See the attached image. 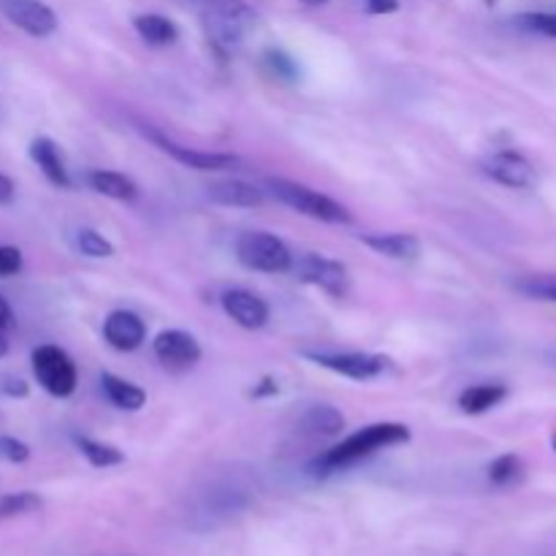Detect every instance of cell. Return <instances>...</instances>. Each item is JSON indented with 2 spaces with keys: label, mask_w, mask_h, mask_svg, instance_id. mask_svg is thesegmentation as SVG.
I'll return each instance as SVG.
<instances>
[{
  "label": "cell",
  "mask_w": 556,
  "mask_h": 556,
  "mask_svg": "<svg viewBox=\"0 0 556 556\" xmlns=\"http://www.w3.org/2000/svg\"><path fill=\"white\" fill-rule=\"evenodd\" d=\"M362 242L378 255L394 261H413L421 255V239L416 233H367Z\"/></svg>",
  "instance_id": "obj_17"
},
{
  "label": "cell",
  "mask_w": 556,
  "mask_h": 556,
  "mask_svg": "<svg viewBox=\"0 0 556 556\" xmlns=\"http://www.w3.org/2000/svg\"><path fill=\"white\" fill-rule=\"evenodd\" d=\"M508 389L503 383H478L470 386L459 394V407L467 416H483V413L494 410L500 402H505Z\"/></svg>",
  "instance_id": "obj_19"
},
{
  "label": "cell",
  "mask_w": 556,
  "mask_h": 556,
  "mask_svg": "<svg viewBox=\"0 0 556 556\" xmlns=\"http://www.w3.org/2000/svg\"><path fill=\"white\" fill-rule=\"evenodd\" d=\"M43 508V500L36 492H14L0 497V521L16 519V516L36 514Z\"/></svg>",
  "instance_id": "obj_23"
},
{
  "label": "cell",
  "mask_w": 556,
  "mask_h": 556,
  "mask_svg": "<svg viewBox=\"0 0 556 556\" xmlns=\"http://www.w3.org/2000/svg\"><path fill=\"white\" fill-rule=\"evenodd\" d=\"M264 58H266V65L275 71V76H280V79H288V81L296 79V63H293L286 52H280V49H266Z\"/></svg>",
  "instance_id": "obj_28"
},
{
  "label": "cell",
  "mask_w": 556,
  "mask_h": 556,
  "mask_svg": "<svg viewBox=\"0 0 556 556\" xmlns=\"http://www.w3.org/2000/svg\"><path fill=\"white\" fill-rule=\"evenodd\" d=\"M483 174L514 190H530L538 182L535 166L516 150H500L489 155L483 161Z\"/></svg>",
  "instance_id": "obj_11"
},
{
  "label": "cell",
  "mask_w": 556,
  "mask_h": 556,
  "mask_svg": "<svg viewBox=\"0 0 556 556\" xmlns=\"http://www.w3.org/2000/svg\"><path fill=\"white\" fill-rule=\"evenodd\" d=\"M22 250L14 244H0V277H14L22 271Z\"/></svg>",
  "instance_id": "obj_30"
},
{
  "label": "cell",
  "mask_w": 556,
  "mask_h": 556,
  "mask_svg": "<svg viewBox=\"0 0 556 556\" xmlns=\"http://www.w3.org/2000/svg\"><path fill=\"white\" fill-rule=\"evenodd\" d=\"M525 478V462L516 454H503L489 465V481L494 486H514Z\"/></svg>",
  "instance_id": "obj_24"
},
{
  "label": "cell",
  "mask_w": 556,
  "mask_h": 556,
  "mask_svg": "<svg viewBox=\"0 0 556 556\" xmlns=\"http://www.w3.org/2000/svg\"><path fill=\"white\" fill-rule=\"evenodd\" d=\"M9 351H11V342H9V337H5V331H0V358H3V356H9Z\"/></svg>",
  "instance_id": "obj_36"
},
{
  "label": "cell",
  "mask_w": 556,
  "mask_h": 556,
  "mask_svg": "<svg viewBox=\"0 0 556 556\" xmlns=\"http://www.w3.org/2000/svg\"><path fill=\"white\" fill-rule=\"evenodd\" d=\"M206 199L220 206H239V210H253L266 201V193L244 179H220V182L206 185Z\"/></svg>",
  "instance_id": "obj_14"
},
{
  "label": "cell",
  "mask_w": 556,
  "mask_h": 556,
  "mask_svg": "<svg viewBox=\"0 0 556 556\" xmlns=\"http://www.w3.org/2000/svg\"><path fill=\"white\" fill-rule=\"evenodd\" d=\"M101 386H103V394H106V400L112 402L114 407H119V410L136 413L144 407V402H147L144 389H139V386L130 383V380L117 378V375H112V372H103Z\"/></svg>",
  "instance_id": "obj_20"
},
{
  "label": "cell",
  "mask_w": 556,
  "mask_h": 556,
  "mask_svg": "<svg viewBox=\"0 0 556 556\" xmlns=\"http://www.w3.org/2000/svg\"><path fill=\"white\" fill-rule=\"evenodd\" d=\"M516 22L538 36L556 38V11H532V14H521Z\"/></svg>",
  "instance_id": "obj_27"
},
{
  "label": "cell",
  "mask_w": 556,
  "mask_h": 556,
  "mask_svg": "<svg viewBox=\"0 0 556 556\" xmlns=\"http://www.w3.org/2000/svg\"><path fill=\"white\" fill-rule=\"evenodd\" d=\"M144 136H150L152 144L161 147L166 155H172L174 161L182 163L185 168H193V172H228V168H237L242 163V157L231 155V152H204L185 147L155 128H144Z\"/></svg>",
  "instance_id": "obj_7"
},
{
  "label": "cell",
  "mask_w": 556,
  "mask_h": 556,
  "mask_svg": "<svg viewBox=\"0 0 556 556\" xmlns=\"http://www.w3.org/2000/svg\"><path fill=\"white\" fill-rule=\"evenodd\" d=\"M11 324H14V309H11V304L0 296V331L9 329Z\"/></svg>",
  "instance_id": "obj_35"
},
{
  "label": "cell",
  "mask_w": 556,
  "mask_h": 556,
  "mask_svg": "<svg viewBox=\"0 0 556 556\" xmlns=\"http://www.w3.org/2000/svg\"><path fill=\"white\" fill-rule=\"evenodd\" d=\"M30 161L41 168V174L54 188L68 190L74 185L71 182L68 166H65L63 152H60V147L49 136H38V139L30 141Z\"/></svg>",
  "instance_id": "obj_15"
},
{
  "label": "cell",
  "mask_w": 556,
  "mask_h": 556,
  "mask_svg": "<svg viewBox=\"0 0 556 556\" xmlns=\"http://www.w3.org/2000/svg\"><path fill=\"white\" fill-rule=\"evenodd\" d=\"M304 356L318 367L351 380H372L391 367L389 358L378 353H304Z\"/></svg>",
  "instance_id": "obj_8"
},
{
  "label": "cell",
  "mask_w": 556,
  "mask_h": 556,
  "mask_svg": "<svg viewBox=\"0 0 556 556\" xmlns=\"http://www.w3.org/2000/svg\"><path fill=\"white\" fill-rule=\"evenodd\" d=\"M33 375H36L38 386H41L47 394L65 400L76 391L79 383V375H76V364L71 362V356L65 351H60L58 345H41L33 351Z\"/></svg>",
  "instance_id": "obj_4"
},
{
  "label": "cell",
  "mask_w": 556,
  "mask_h": 556,
  "mask_svg": "<svg viewBox=\"0 0 556 556\" xmlns=\"http://www.w3.org/2000/svg\"><path fill=\"white\" fill-rule=\"evenodd\" d=\"M521 293L532 299H543V302H556V277L548 275H538V277H521L516 282Z\"/></svg>",
  "instance_id": "obj_26"
},
{
  "label": "cell",
  "mask_w": 556,
  "mask_h": 556,
  "mask_svg": "<svg viewBox=\"0 0 556 556\" xmlns=\"http://www.w3.org/2000/svg\"><path fill=\"white\" fill-rule=\"evenodd\" d=\"M155 358L168 372H188L201 362V345L193 334L182 329H166L152 342Z\"/></svg>",
  "instance_id": "obj_9"
},
{
  "label": "cell",
  "mask_w": 556,
  "mask_h": 556,
  "mask_svg": "<svg viewBox=\"0 0 556 556\" xmlns=\"http://www.w3.org/2000/svg\"><path fill=\"white\" fill-rule=\"evenodd\" d=\"M103 340L119 353L139 351L147 340V326L144 320L136 313H130V309H114V313H109L106 320H103Z\"/></svg>",
  "instance_id": "obj_13"
},
{
  "label": "cell",
  "mask_w": 556,
  "mask_h": 556,
  "mask_svg": "<svg viewBox=\"0 0 556 556\" xmlns=\"http://www.w3.org/2000/svg\"><path fill=\"white\" fill-rule=\"evenodd\" d=\"M14 195H16L14 179H11V177H5V174L0 172V206H9V204H14Z\"/></svg>",
  "instance_id": "obj_32"
},
{
  "label": "cell",
  "mask_w": 556,
  "mask_h": 556,
  "mask_svg": "<svg viewBox=\"0 0 556 556\" xmlns=\"http://www.w3.org/2000/svg\"><path fill=\"white\" fill-rule=\"evenodd\" d=\"M239 264L264 275H286L293 266V253L280 237L269 231H244L239 233L237 244Z\"/></svg>",
  "instance_id": "obj_3"
},
{
  "label": "cell",
  "mask_w": 556,
  "mask_h": 556,
  "mask_svg": "<svg viewBox=\"0 0 556 556\" xmlns=\"http://www.w3.org/2000/svg\"><path fill=\"white\" fill-rule=\"evenodd\" d=\"M266 188L275 195L277 201H282L286 206H291L293 212L304 217H313V220L331 223V226H345L353 220V215L348 212V206H342L340 201H334L331 195L320 193V190L307 188L302 182H291V179L282 177H269L266 179Z\"/></svg>",
  "instance_id": "obj_2"
},
{
  "label": "cell",
  "mask_w": 556,
  "mask_h": 556,
  "mask_svg": "<svg viewBox=\"0 0 556 556\" xmlns=\"http://www.w3.org/2000/svg\"><path fill=\"white\" fill-rule=\"evenodd\" d=\"M307 3H329V0H307Z\"/></svg>",
  "instance_id": "obj_37"
},
{
  "label": "cell",
  "mask_w": 556,
  "mask_h": 556,
  "mask_svg": "<svg viewBox=\"0 0 556 556\" xmlns=\"http://www.w3.org/2000/svg\"><path fill=\"white\" fill-rule=\"evenodd\" d=\"M87 185H90L96 193L106 195V199H112V201H125V204H130V201L139 199V188H136L134 179L125 177V174H119V172L92 168V172L87 174Z\"/></svg>",
  "instance_id": "obj_18"
},
{
  "label": "cell",
  "mask_w": 556,
  "mask_h": 556,
  "mask_svg": "<svg viewBox=\"0 0 556 556\" xmlns=\"http://www.w3.org/2000/svg\"><path fill=\"white\" fill-rule=\"evenodd\" d=\"M0 456L5 462H14V465H22V462L30 459V448H27L22 440L11 438V434H0Z\"/></svg>",
  "instance_id": "obj_29"
},
{
  "label": "cell",
  "mask_w": 556,
  "mask_h": 556,
  "mask_svg": "<svg viewBox=\"0 0 556 556\" xmlns=\"http://www.w3.org/2000/svg\"><path fill=\"white\" fill-rule=\"evenodd\" d=\"M402 443H410V429H407L405 424H396V421L369 424V427L358 429L356 434L342 440L340 445L326 451V454L315 462V470H318L320 476L345 470V467L356 465V462L367 459V456L378 454V451L394 448V445H402Z\"/></svg>",
  "instance_id": "obj_1"
},
{
  "label": "cell",
  "mask_w": 556,
  "mask_h": 556,
  "mask_svg": "<svg viewBox=\"0 0 556 556\" xmlns=\"http://www.w3.org/2000/svg\"><path fill=\"white\" fill-rule=\"evenodd\" d=\"M291 271L302 282L320 288V291L329 293V296L334 299H342L348 291H351V271H348V266L334 258H326V255H318V253L302 255L299 261H293Z\"/></svg>",
  "instance_id": "obj_6"
},
{
  "label": "cell",
  "mask_w": 556,
  "mask_h": 556,
  "mask_svg": "<svg viewBox=\"0 0 556 556\" xmlns=\"http://www.w3.org/2000/svg\"><path fill=\"white\" fill-rule=\"evenodd\" d=\"M394 11H400V0H367V14L386 16Z\"/></svg>",
  "instance_id": "obj_31"
},
{
  "label": "cell",
  "mask_w": 556,
  "mask_h": 556,
  "mask_svg": "<svg viewBox=\"0 0 556 556\" xmlns=\"http://www.w3.org/2000/svg\"><path fill=\"white\" fill-rule=\"evenodd\" d=\"M204 3V27L220 47H233L253 25V11L242 0H201Z\"/></svg>",
  "instance_id": "obj_5"
},
{
  "label": "cell",
  "mask_w": 556,
  "mask_h": 556,
  "mask_svg": "<svg viewBox=\"0 0 556 556\" xmlns=\"http://www.w3.org/2000/svg\"><path fill=\"white\" fill-rule=\"evenodd\" d=\"M220 304L228 318L248 331H258L269 324V304L248 288H231L223 293Z\"/></svg>",
  "instance_id": "obj_12"
},
{
  "label": "cell",
  "mask_w": 556,
  "mask_h": 556,
  "mask_svg": "<svg viewBox=\"0 0 556 556\" xmlns=\"http://www.w3.org/2000/svg\"><path fill=\"white\" fill-rule=\"evenodd\" d=\"M277 391H280V386H277V380L264 378L258 386H255L253 394H250V396H255V400H264V396H275Z\"/></svg>",
  "instance_id": "obj_33"
},
{
  "label": "cell",
  "mask_w": 556,
  "mask_h": 556,
  "mask_svg": "<svg viewBox=\"0 0 556 556\" xmlns=\"http://www.w3.org/2000/svg\"><path fill=\"white\" fill-rule=\"evenodd\" d=\"M76 248L87 258H112L114 255V244L103 233H98L96 228H79L76 231Z\"/></svg>",
  "instance_id": "obj_25"
},
{
  "label": "cell",
  "mask_w": 556,
  "mask_h": 556,
  "mask_svg": "<svg viewBox=\"0 0 556 556\" xmlns=\"http://www.w3.org/2000/svg\"><path fill=\"white\" fill-rule=\"evenodd\" d=\"M554 451H556V438H554Z\"/></svg>",
  "instance_id": "obj_38"
},
{
  "label": "cell",
  "mask_w": 556,
  "mask_h": 556,
  "mask_svg": "<svg viewBox=\"0 0 556 556\" xmlns=\"http://www.w3.org/2000/svg\"><path fill=\"white\" fill-rule=\"evenodd\" d=\"M342 429H345V416L331 405H313L302 413V418H299V432H302L304 438L329 440L342 434Z\"/></svg>",
  "instance_id": "obj_16"
},
{
  "label": "cell",
  "mask_w": 556,
  "mask_h": 556,
  "mask_svg": "<svg viewBox=\"0 0 556 556\" xmlns=\"http://www.w3.org/2000/svg\"><path fill=\"white\" fill-rule=\"evenodd\" d=\"M134 27L139 38L150 47H172L179 38V27L163 14H139L134 16Z\"/></svg>",
  "instance_id": "obj_21"
},
{
  "label": "cell",
  "mask_w": 556,
  "mask_h": 556,
  "mask_svg": "<svg viewBox=\"0 0 556 556\" xmlns=\"http://www.w3.org/2000/svg\"><path fill=\"white\" fill-rule=\"evenodd\" d=\"M0 14L33 38H47L58 30V14L41 0H0Z\"/></svg>",
  "instance_id": "obj_10"
},
{
  "label": "cell",
  "mask_w": 556,
  "mask_h": 556,
  "mask_svg": "<svg viewBox=\"0 0 556 556\" xmlns=\"http://www.w3.org/2000/svg\"><path fill=\"white\" fill-rule=\"evenodd\" d=\"M74 443L92 467H103V470H106V467H117L125 462L123 451L114 448V445L109 443H98V440L90 438H74Z\"/></svg>",
  "instance_id": "obj_22"
},
{
  "label": "cell",
  "mask_w": 556,
  "mask_h": 556,
  "mask_svg": "<svg viewBox=\"0 0 556 556\" xmlns=\"http://www.w3.org/2000/svg\"><path fill=\"white\" fill-rule=\"evenodd\" d=\"M3 394H9V396H27V383L25 380H14V378H9V380H3Z\"/></svg>",
  "instance_id": "obj_34"
}]
</instances>
